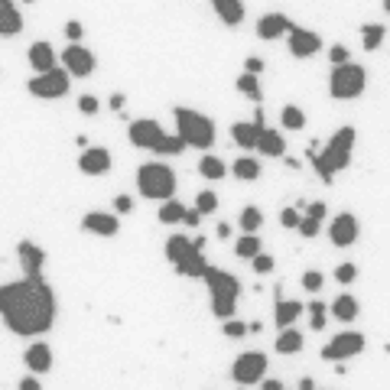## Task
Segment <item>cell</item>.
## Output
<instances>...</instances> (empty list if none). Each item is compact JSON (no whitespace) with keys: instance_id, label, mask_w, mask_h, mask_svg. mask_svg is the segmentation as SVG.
I'll return each instance as SVG.
<instances>
[{"instance_id":"cell-1","label":"cell","mask_w":390,"mask_h":390,"mask_svg":"<svg viewBox=\"0 0 390 390\" xmlns=\"http://www.w3.org/2000/svg\"><path fill=\"white\" fill-rule=\"evenodd\" d=\"M3 322L13 335H42L55 322V293L46 280L23 276L17 283H3Z\"/></svg>"},{"instance_id":"cell-2","label":"cell","mask_w":390,"mask_h":390,"mask_svg":"<svg viewBox=\"0 0 390 390\" xmlns=\"http://www.w3.org/2000/svg\"><path fill=\"white\" fill-rule=\"evenodd\" d=\"M355 140H358V130H355V127H338L335 134H332V140H328V147L322 150V153H319L316 147L306 150V157L312 159V169L319 172V179L326 182V186L335 179L342 169H348Z\"/></svg>"},{"instance_id":"cell-3","label":"cell","mask_w":390,"mask_h":390,"mask_svg":"<svg viewBox=\"0 0 390 390\" xmlns=\"http://www.w3.org/2000/svg\"><path fill=\"white\" fill-rule=\"evenodd\" d=\"M172 117H176V134L182 137L186 147H195V150L215 147L218 130H215V121H211V117H205L202 111H192V107H176Z\"/></svg>"},{"instance_id":"cell-4","label":"cell","mask_w":390,"mask_h":390,"mask_svg":"<svg viewBox=\"0 0 390 390\" xmlns=\"http://www.w3.org/2000/svg\"><path fill=\"white\" fill-rule=\"evenodd\" d=\"M202 280L209 283L211 312H215L218 319H234V309H238V296H241V283H238V276L228 274V270H218V267H209Z\"/></svg>"},{"instance_id":"cell-5","label":"cell","mask_w":390,"mask_h":390,"mask_svg":"<svg viewBox=\"0 0 390 390\" xmlns=\"http://www.w3.org/2000/svg\"><path fill=\"white\" fill-rule=\"evenodd\" d=\"M137 189L143 199L166 202V199H172V192H176V172H172L166 163H143V166L137 169Z\"/></svg>"},{"instance_id":"cell-6","label":"cell","mask_w":390,"mask_h":390,"mask_svg":"<svg viewBox=\"0 0 390 390\" xmlns=\"http://www.w3.org/2000/svg\"><path fill=\"white\" fill-rule=\"evenodd\" d=\"M364 85H368L364 65L342 62L332 69V75H328V95L335 98V101H351V98H358L361 91H364Z\"/></svg>"},{"instance_id":"cell-7","label":"cell","mask_w":390,"mask_h":390,"mask_svg":"<svg viewBox=\"0 0 390 390\" xmlns=\"http://www.w3.org/2000/svg\"><path fill=\"white\" fill-rule=\"evenodd\" d=\"M69 78H72V75L65 72V69H53V72H42V75H36V78H30L26 91L42 98V101H59V98L69 95Z\"/></svg>"},{"instance_id":"cell-8","label":"cell","mask_w":390,"mask_h":390,"mask_svg":"<svg viewBox=\"0 0 390 390\" xmlns=\"http://www.w3.org/2000/svg\"><path fill=\"white\" fill-rule=\"evenodd\" d=\"M267 374V355L264 351H244L241 358L234 361L231 378L241 384V387H251V384H260Z\"/></svg>"},{"instance_id":"cell-9","label":"cell","mask_w":390,"mask_h":390,"mask_svg":"<svg viewBox=\"0 0 390 390\" xmlns=\"http://www.w3.org/2000/svg\"><path fill=\"white\" fill-rule=\"evenodd\" d=\"M361 351H364V335H361V332H342V335H335L326 348H322V358L326 361H348V358H355V355H361Z\"/></svg>"},{"instance_id":"cell-10","label":"cell","mask_w":390,"mask_h":390,"mask_svg":"<svg viewBox=\"0 0 390 390\" xmlns=\"http://www.w3.org/2000/svg\"><path fill=\"white\" fill-rule=\"evenodd\" d=\"M59 62L65 65V72L75 75V78H88V75L95 72V55L85 49L82 42H72L62 55H59Z\"/></svg>"},{"instance_id":"cell-11","label":"cell","mask_w":390,"mask_h":390,"mask_svg":"<svg viewBox=\"0 0 390 390\" xmlns=\"http://www.w3.org/2000/svg\"><path fill=\"white\" fill-rule=\"evenodd\" d=\"M286 46H290V53H293L296 59H309V55H316L319 49H322V36L293 23V30L286 33Z\"/></svg>"},{"instance_id":"cell-12","label":"cell","mask_w":390,"mask_h":390,"mask_svg":"<svg viewBox=\"0 0 390 390\" xmlns=\"http://www.w3.org/2000/svg\"><path fill=\"white\" fill-rule=\"evenodd\" d=\"M127 134H130V143L140 147V150H153L159 140L166 137L163 127H159V121H153V117H140V121H134Z\"/></svg>"},{"instance_id":"cell-13","label":"cell","mask_w":390,"mask_h":390,"mask_svg":"<svg viewBox=\"0 0 390 390\" xmlns=\"http://www.w3.org/2000/svg\"><path fill=\"white\" fill-rule=\"evenodd\" d=\"M328 238H332L335 247H351V244L358 241V218L351 211H342L335 222L328 224Z\"/></svg>"},{"instance_id":"cell-14","label":"cell","mask_w":390,"mask_h":390,"mask_svg":"<svg viewBox=\"0 0 390 390\" xmlns=\"http://www.w3.org/2000/svg\"><path fill=\"white\" fill-rule=\"evenodd\" d=\"M17 257H20L23 274L30 276V280H39V276H42V264H46V251H42L39 244L20 241V244H17Z\"/></svg>"},{"instance_id":"cell-15","label":"cell","mask_w":390,"mask_h":390,"mask_svg":"<svg viewBox=\"0 0 390 390\" xmlns=\"http://www.w3.org/2000/svg\"><path fill=\"white\" fill-rule=\"evenodd\" d=\"M111 153H107L105 147H91L85 150L82 157H78V169H82L85 176H107L111 172Z\"/></svg>"},{"instance_id":"cell-16","label":"cell","mask_w":390,"mask_h":390,"mask_svg":"<svg viewBox=\"0 0 390 390\" xmlns=\"http://www.w3.org/2000/svg\"><path fill=\"white\" fill-rule=\"evenodd\" d=\"M82 228L91 234H101V238H114L121 231V222H117V215H111V211H88L82 218Z\"/></svg>"},{"instance_id":"cell-17","label":"cell","mask_w":390,"mask_h":390,"mask_svg":"<svg viewBox=\"0 0 390 390\" xmlns=\"http://www.w3.org/2000/svg\"><path fill=\"white\" fill-rule=\"evenodd\" d=\"M26 59H30V65L36 69V75H42V72H53V69H59V55H55V49L49 46L46 39H36L30 46V53H26Z\"/></svg>"},{"instance_id":"cell-18","label":"cell","mask_w":390,"mask_h":390,"mask_svg":"<svg viewBox=\"0 0 390 390\" xmlns=\"http://www.w3.org/2000/svg\"><path fill=\"white\" fill-rule=\"evenodd\" d=\"M290 30H293V23L286 20L283 13H264L260 23H257V36H260V39H280V36H286Z\"/></svg>"},{"instance_id":"cell-19","label":"cell","mask_w":390,"mask_h":390,"mask_svg":"<svg viewBox=\"0 0 390 390\" xmlns=\"http://www.w3.org/2000/svg\"><path fill=\"white\" fill-rule=\"evenodd\" d=\"M23 361H26V368L33 374H46V371H53V348L36 342V345H30V348L23 351Z\"/></svg>"},{"instance_id":"cell-20","label":"cell","mask_w":390,"mask_h":390,"mask_svg":"<svg viewBox=\"0 0 390 390\" xmlns=\"http://www.w3.org/2000/svg\"><path fill=\"white\" fill-rule=\"evenodd\" d=\"M303 316V303H296V299H283L280 290H276V306H274V322L280 328H290L296 319Z\"/></svg>"},{"instance_id":"cell-21","label":"cell","mask_w":390,"mask_h":390,"mask_svg":"<svg viewBox=\"0 0 390 390\" xmlns=\"http://www.w3.org/2000/svg\"><path fill=\"white\" fill-rule=\"evenodd\" d=\"M23 30V17L13 0H0V36H17Z\"/></svg>"},{"instance_id":"cell-22","label":"cell","mask_w":390,"mask_h":390,"mask_svg":"<svg viewBox=\"0 0 390 390\" xmlns=\"http://www.w3.org/2000/svg\"><path fill=\"white\" fill-rule=\"evenodd\" d=\"M192 254H202V247H195V241L182 238V234H172V238L166 241V257H169V264H179V260L192 257Z\"/></svg>"},{"instance_id":"cell-23","label":"cell","mask_w":390,"mask_h":390,"mask_svg":"<svg viewBox=\"0 0 390 390\" xmlns=\"http://www.w3.org/2000/svg\"><path fill=\"white\" fill-rule=\"evenodd\" d=\"M260 130H264V124L244 121V124H234L231 127V140L238 143V147H244V150H254V147H257V140H260Z\"/></svg>"},{"instance_id":"cell-24","label":"cell","mask_w":390,"mask_h":390,"mask_svg":"<svg viewBox=\"0 0 390 390\" xmlns=\"http://www.w3.org/2000/svg\"><path fill=\"white\" fill-rule=\"evenodd\" d=\"M211 7L222 17L224 26H238L244 20V0H211Z\"/></svg>"},{"instance_id":"cell-25","label":"cell","mask_w":390,"mask_h":390,"mask_svg":"<svg viewBox=\"0 0 390 390\" xmlns=\"http://www.w3.org/2000/svg\"><path fill=\"white\" fill-rule=\"evenodd\" d=\"M254 150H260L264 157H283L286 153V143H283V134L280 130H260V140H257V147Z\"/></svg>"},{"instance_id":"cell-26","label":"cell","mask_w":390,"mask_h":390,"mask_svg":"<svg viewBox=\"0 0 390 390\" xmlns=\"http://www.w3.org/2000/svg\"><path fill=\"white\" fill-rule=\"evenodd\" d=\"M303 342H306L303 332H296V328H280L274 348L280 351V355H299V351H303Z\"/></svg>"},{"instance_id":"cell-27","label":"cell","mask_w":390,"mask_h":390,"mask_svg":"<svg viewBox=\"0 0 390 390\" xmlns=\"http://www.w3.org/2000/svg\"><path fill=\"white\" fill-rule=\"evenodd\" d=\"M358 312H361V306H358V299L355 296H338L335 303H332V316L335 319H342V322H355L358 319Z\"/></svg>"},{"instance_id":"cell-28","label":"cell","mask_w":390,"mask_h":390,"mask_svg":"<svg viewBox=\"0 0 390 390\" xmlns=\"http://www.w3.org/2000/svg\"><path fill=\"white\" fill-rule=\"evenodd\" d=\"M384 36H387V26H384V23H364V26H361V42H364V49H368V53L380 49Z\"/></svg>"},{"instance_id":"cell-29","label":"cell","mask_w":390,"mask_h":390,"mask_svg":"<svg viewBox=\"0 0 390 390\" xmlns=\"http://www.w3.org/2000/svg\"><path fill=\"white\" fill-rule=\"evenodd\" d=\"M260 234H241L238 241H234V254L241 257V260H254L257 254H260Z\"/></svg>"},{"instance_id":"cell-30","label":"cell","mask_w":390,"mask_h":390,"mask_svg":"<svg viewBox=\"0 0 390 390\" xmlns=\"http://www.w3.org/2000/svg\"><path fill=\"white\" fill-rule=\"evenodd\" d=\"M205 270H209V260L202 254H192V257H186V260L176 264V274L179 276H205Z\"/></svg>"},{"instance_id":"cell-31","label":"cell","mask_w":390,"mask_h":390,"mask_svg":"<svg viewBox=\"0 0 390 390\" xmlns=\"http://www.w3.org/2000/svg\"><path fill=\"white\" fill-rule=\"evenodd\" d=\"M238 224H241L244 234H257V231H260V224H264V211L257 209V205H247V209L241 211Z\"/></svg>"},{"instance_id":"cell-32","label":"cell","mask_w":390,"mask_h":390,"mask_svg":"<svg viewBox=\"0 0 390 390\" xmlns=\"http://www.w3.org/2000/svg\"><path fill=\"white\" fill-rule=\"evenodd\" d=\"M238 91H241L244 98H251L254 105H260V98H264V91H260V75H247V72H244L241 78H238Z\"/></svg>"},{"instance_id":"cell-33","label":"cell","mask_w":390,"mask_h":390,"mask_svg":"<svg viewBox=\"0 0 390 390\" xmlns=\"http://www.w3.org/2000/svg\"><path fill=\"white\" fill-rule=\"evenodd\" d=\"M182 218H186V205L176 199H166L163 205H159V222L163 224H179Z\"/></svg>"},{"instance_id":"cell-34","label":"cell","mask_w":390,"mask_h":390,"mask_svg":"<svg viewBox=\"0 0 390 390\" xmlns=\"http://www.w3.org/2000/svg\"><path fill=\"white\" fill-rule=\"evenodd\" d=\"M234 176L244 182H254V179H260V163L251 157H241V159H234Z\"/></svg>"},{"instance_id":"cell-35","label":"cell","mask_w":390,"mask_h":390,"mask_svg":"<svg viewBox=\"0 0 390 390\" xmlns=\"http://www.w3.org/2000/svg\"><path fill=\"white\" fill-rule=\"evenodd\" d=\"M280 121H283L286 130H303L306 127V114H303V107H296V105H283Z\"/></svg>"},{"instance_id":"cell-36","label":"cell","mask_w":390,"mask_h":390,"mask_svg":"<svg viewBox=\"0 0 390 390\" xmlns=\"http://www.w3.org/2000/svg\"><path fill=\"white\" fill-rule=\"evenodd\" d=\"M199 172L205 176V179H224L228 169H224V163L218 157H209V153H205V157L199 159Z\"/></svg>"},{"instance_id":"cell-37","label":"cell","mask_w":390,"mask_h":390,"mask_svg":"<svg viewBox=\"0 0 390 390\" xmlns=\"http://www.w3.org/2000/svg\"><path fill=\"white\" fill-rule=\"evenodd\" d=\"M182 147H186V143H182V137L179 134H176V137H163L157 143V147H153V153H163V157H176V153H182Z\"/></svg>"},{"instance_id":"cell-38","label":"cell","mask_w":390,"mask_h":390,"mask_svg":"<svg viewBox=\"0 0 390 390\" xmlns=\"http://www.w3.org/2000/svg\"><path fill=\"white\" fill-rule=\"evenodd\" d=\"M195 209L202 211V218H205V215H215V211H218V195H215V192H199Z\"/></svg>"},{"instance_id":"cell-39","label":"cell","mask_w":390,"mask_h":390,"mask_svg":"<svg viewBox=\"0 0 390 390\" xmlns=\"http://www.w3.org/2000/svg\"><path fill=\"white\" fill-rule=\"evenodd\" d=\"M309 326H312V332H322V328H326V306H322L319 299H312V306H309Z\"/></svg>"},{"instance_id":"cell-40","label":"cell","mask_w":390,"mask_h":390,"mask_svg":"<svg viewBox=\"0 0 390 390\" xmlns=\"http://www.w3.org/2000/svg\"><path fill=\"white\" fill-rule=\"evenodd\" d=\"M251 264H254V274H260V276H264V274H274V257H270V254H264V251L257 254Z\"/></svg>"},{"instance_id":"cell-41","label":"cell","mask_w":390,"mask_h":390,"mask_svg":"<svg viewBox=\"0 0 390 390\" xmlns=\"http://www.w3.org/2000/svg\"><path fill=\"white\" fill-rule=\"evenodd\" d=\"M322 283H326V280H322L319 270H306V274H303V290H306V293H319Z\"/></svg>"},{"instance_id":"cell-42","label":"cell","mask_w":390,"mask_h":390,"mask_svg":"<svg viewBox=\"0 0 390 390\" xmlns=\"http://www.w3.org/2000/svg\"><path fill=\"white\" fill-rule=\"evenodd\" d=\"M228 338H244L247 335V322H238V319H224V328H222Z\"/></svg>"},{"instance_id":"cell-43","label":"cell","mask_w":390,"mask_h":390,"mask_svg":"<svg viewBox=\"0 0 390 390\" xmlns=\"http://www.w3.org/2000/svg\"><path fill=\"white\" fill-rule=\"evenodd\" d=\"M299 218H303V211L296 209V205L280 211V224H283V228H299Z\"/></svg>"},{"instance_id":"cell-44","label":"cell","mask_w":390,"mask_h":390,"mask_svg":"<svg viewBox=\"0 0 390 390\" xmlns=\"http://www.w3.org/2000/svg\"><path fill=\"white\" fill-rule=\"evenodd\" d=\"M319 224H322V222H312L309 215H303V218H299V228H296V231H299V234H303V238L309 241V238H316V234H319Z\"/></svg>"},{"instance_id":"cell-45","label":"cell","mask_w":390,"mask_h":390,"mask_svg":"<svg viewBox=\"0 0 390 390\" xmlns=\"http://www.w3.org/2000/svg\"><path fill=\"white\" fill-rule=\"evenodd\" d=\"M78 111H82V114H98V111H101V101H98L95 95H82L78 98Z\"/></svg>"},{"instance_id":"cell-46","label":"cell","mask_w":390,"mask_h":390,"mask_svg":"<svg viewBox=\"0 0 390 390\" xmlns=\"http://www.w3.org/2000/svg\"><path fill=\"white\" fill-rule=\"evenodd\" d=\"M355 276H358V267L355 264H342L335 270V280L338 283H355Z\"/></svg>"},{"instance_id":"cell-47","label":"cell","mask_w":390,"mask_h":390,"mask_svg":"<svg viewBox=\"0 0 390 390\" xmlns=\"http://www.w3.org/2000/svg\"><path fill=\"white\" fill-rule=\"evenodd\" d=\"M306 215H309V218H312V222H322V218H326V215H328L326 202H309V205H306Z\"/></svg>"},{"instance_id":"cell-48","label":"cell","mask_w":390,"mask_h":390,"mask_svg":"<svg viewBox=\"0 0 390 390\" xmlns=\"http://www.w3.org/2000/svg\"><path fill=\"white\" fill-rule=\"evenodd\" d=\"M328 59H332V65H342V62H351V55L345 46H332L328 49Z\"/></svg>"},{"instance_id":"cell-49","label":"cell","mask_w":390,"mask_h":390,"mask_svg":"<svg viewBox=\"0 0 390 390\" xmlns=\"http://www.w3.org/2000/svg\"><path fill=\"white\" fill-rule=\"evenodd\" d=\"M134 211V199L130 195H117L114 199V215H130Z\"/></svg>"},{"instance_id":"cell-50","label":"cell","mask_w":390,"mask_h":390,"mask_svg":"<svg viewBox=\"0 0 390 390\" xmlns=\"http://www.w3.org/2000/svg\"><path fill=\"white\" fill-rule=\"evenodd\" d=\"M65 36H69L72 42H78L85 36V26L78 20H69V23H65Z\"/></svg>"},{"instance_id":"cell-51","label":"cell","mask_w":390,"mask_h":390,"mask_svg":"<svg viewBox=\"0 0 390 390\" xmlns=\"http://www.w3.org/2000/svg\"><path fill=\"white\" fill-rule=\"evenodd\" d=\"M244 72H247V75H260V72H264V59H257V55H247V62H244Z\"/></svg>"},{"instance_id":"cell-52","label":"cell","mask_w":390,"mask_h":390,"mask_svg":"<svg viewBox=\"0 0 390 390\" xmlns=\"http://www.w3.org/2000/svg\"><path fill=\"white\" fill-rule=\"evenodd\" d=\"M182 224H189V228H199V224H202V211H199V209H186V218H182Z\"/></svg>"},{"instance_id":"cell-53","label":"cell","mask_w":390,"mask_h":390,"mask_svg":"<svg viewBox=\"0 0 390 390\" xmlns=\"http://www.w3.org/2000/svg\"><path fill=\"white\" fill-rule=\"evenodd\" d=\"M260 390H286L280 380H274V378H264L260 380Z\"/></svg>"},{"instance_id":"cell-54","label":"cell","mask_w":390,"mask_h":390,"mask_svg":"<svg viewBox=\"0 0 390 390\" xmlns=\"http://www.w3.org/2000/svg\"><path fill=\"white\" fill-rule=\"evenodd\" d=\"M20 390H42V384L36 378H23L20 380Z\"/></svg>"},{"instance_id":"cell-55","label":"cell","mask_w":390,"mask_h":390,"mask_svg":"<svg viewBox=\"0 0 390 390\" xmlns=\"http://www.w3.org/2000/svg\"><path fill=\"white\" fill-rule=\"evenodd\" d=\"M218 238L228 241V238H231V224H218Z\"/></svg>"},{"instance_id":"cell-56","label":"cell","mask_w":390,"mask_h":390,"mask_svg":"<svg viewBox=\"0 0 390 390\" xmlns=\"http://www.w3.org/2000/svg\"><path fill=\"white\" fill-rule=\"evenodd\" d=\"M299 390H316V380H312V378H303V380H299Z\"/></svg>"},{"instance_id":"cell-57","label":"cell","mask_w":390,"mask_h":390,"mask_svg":"<svg viewBox=\"0 0 390 390\" xmlns=\"http://www.w3.org/2000/svg\"><path fill=\"white\" fill-rule=\"evenodd\" d=\"M111 107H114V111H121V107H124V95H114V98H111Z\"/></svg>"},{"instance_id":"cell-58","label":"cell","mask_w":390,"mask_h":390,"mask_svg":"<svg viewBox=\"0 0 390 390\" xmlns=\"http://www.w3.org/2000/svg\"><path fill=\"white\" fill-rule=\"evenodd\" d=\"M0 312H3V286H0Z\"/></svg>"},{"instance_id":"cell-59","label":"cell","mask_w":390,"mask_h":390,"mask_svg":"<svg viewBox=\"0 0 390 390\" xmlns=\"http://www.w3.org/2000/svg\"><path fill=\"white\" fill-rule=\"evenodd\" d=\"M384 10H387V13H390V0H384Z\"/></svg>"},{"instance_id":"cell-60","label":"cell","mask_w":390,"mask_h":390,"mask_svg":"<svg viewBox=\"0 0 390 390\" xmlns=\"http://www.w3.org/2000/svg\"><path fill=\"white\" fill-rule=\"evenodd\" d=\"M384 351H387V355H390V342H387V345H384Z\"/></svg>"},{"instance_id":"cell-61","label":"cell","mask_w":390,"mask_h":390,"mask_svg":"<svg viewBox=\"0 0 390 390\" xmlns=\"http://www.w3.org/2000/svg\"><path fill=\"white\" fill-rule=\"evenodd\" d=\"M26 3H33V0H26Z\"/></svg>"}]
</instances>
